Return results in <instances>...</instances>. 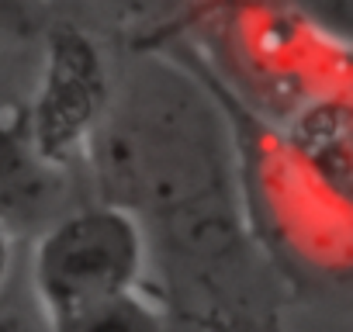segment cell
I'll list each match as a JSON object with an SVG mask.
<instances>
[{"instance_id":"7","label":"cell","mask_w":353,"mask_h":332,"mask_svg":"<svg viewBox=\"0 0 353 332\" xmlns=\"http://www.w3.org/2000/svg\"><path fill=\"white\" fill-rule=\"evenodd\" d=\"M298 11H305L312 21L329 28L339 39H350V8L353 0H291Z\"/></svg>"},{"instance_id":"3","label":"cell","mask_w":353,"mask_h":332,"mask_svg":"<svg viewBox=\"0 0 353 332\" xmlns=\"http://www.w3.org/2000/svg\"><path fill=\"white\" fill-rule=\"evenodd\" d=\"M222 104L236 135L239 194L253 239L277 273L343 287L353 263L350 156L301 142L229 97Z\"/></svg>"},{"instance_id":"1","label":"cell","mask_w":353,"mask_h":332,"mask_svg":"<svg viewBox=\"0 0 353 332\" xmlns=\"http://www.w3.org/2000/svg\"><path fill=\"white\" fill-rule=\"evenodd\" d=\"M97 198L128 208L149 239L163 315L188 325H263L281 273L250 232L229 111L176 52L135 56L87 142Z\"/></svg>"},{"instance_id":"5","label":"cell","mask_w":353,"mask_h":332,"mask_svg":"<svg viewBox=\"0 0 353 332\" xmlns=\"http://www.w3.org/2000/svg\"><path fill=\"white\" fill-rule=\"evenodd\" d=\"M42 39L46 63L28 107L25 135L39 159L49 166H66L87 152L111 94V73L87 32L49 21Z\"/></svg>"},{"instance_id":"6","label":"cell","mask_w":353,"mask_h":332,"mask_svg":"<svg viewBox=\"0 0 353 332\" xmlns=\"http://www.w3.org/2000/svg\"><path fill=\"white\" fill-rule=\"evenodd\" d=\"M49 21H52L49 0H0V39L14 42L42 39Z\"/></svg>"},{"instance_id":"8","label":"cell","mask_w":353,"mask_h":332,"mask_svg":"<svg viewBox=\"0 0 353 332\" xmlns=\"http://www.w3.org/2000/svg\"><path fill=\"white\" fill-rule=\"evenodd\" d=\"M8 273H11V236L4 218H0V287L8 284Z\"/></svg>"},{"instance_id":"2","label":"cell","mask_w":353,"mask_h":332,"mask_svg":"<svg viewBox=\"0 0 353 332\" xmlns=\"http://www.w3.org/2000/svg\"><path fill=\"white\" fill-rule=\"evenodd\" d=\"M176 56L270 125L350 97V39L291 0H191Z\"/></svg>"},{"instance_id":"4","label":"cell","mask_w":353,"mask_h":332,"mask_svg":"<svg viewBox=\"0 0 353 332\" xmlns=\"http://www.w3.org/2000/svg\"><path fill=\"white\" fill-rule=\"evenodd\" d=\"M32 294L52 329H149L163 322L142 222L111 201L80 205L35 239Z\"/></svg>"}]
</instances>
